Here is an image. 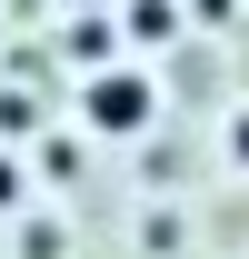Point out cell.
I'll return each instance as SVG.
<instances>
[{"instance_id": "277c9868", "label": "cell", "mask_w": 249, "mask_h": 259, "mask_svg": "<svg viewBox=\"0 0 249 259\" xmlns=\"http://www.w3.org/2000/svg\"><path fill=\"white\" fill-rule=\"evenodd\" d=\"M10 199H20V160L0 150V209H10Z\"/></svg>"}, {"instance_id": "7a4b0ae2", "label": "cell", "mask_w": 249, "mask_h": 259, "mask_svg": "<svg viewBox=\"0 0 249 259\" xmlns=\"http://www.w3.org/2000/svg\"><path fill=\"white\" fill-rule=\"evenodd\" d=\"M219 160H229V169H239V180H249V100H239V110H229V120H219Z\"/></svg>"}, {"instance_id": "6da1fadb", "label": "cell", "mask_w": 249, "mask_h": 259, "mask_svg": "<svg viewBox=\"0 0 249 259\" xmlns=\"http://www.w3.org/2000/svg\"><path fill=\"white\" fill-rule=\"evenodd\" d=\"M150 120H159V80L140 60H110V70L80 80V130H90V140H140Z\"/></svg>"}, {"instance_id": "3957f363", "label": "cell", "mask_w": 249, "mask_h": 259, "mask_svg": "<svg viewBox=\"0 0 249 259\" xmlns=\"http://www.w3.org/2000/svg\"><path fill=\"white\" fill-rule=\"evenodd\" d=\"M130 30H140V40H170L180 10H170V0H130Z\"/></svg>"}]
</instances>
